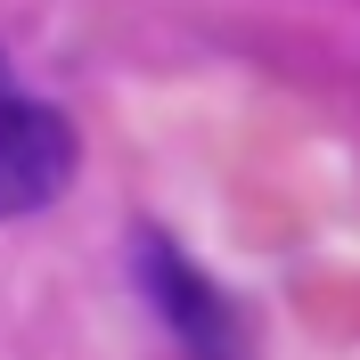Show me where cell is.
<instances>
[{
	"instance_id": "cell-2",
	"label": "cell",
	"mask_w": 360,
	"mask_h": 360,
	"mask_svg": "<svg viewBox=\"0 0 360 360\" xmlns=\"http://www.w3.org/2000/svg\"><path fill=\"white\" fill-rule=\"evenodd\" d=\"M74 123L41 98H0V221L41 213L74 180Z\"/></svg>"
},
{
	"instance_id": "cell-1",
	"label": "cell",
	"mask_w": 360,
	"mask_h": 360,
	"mask_svg": "<svg viewBox=\"0 0 360 360\" xmlns=\"http://www.w3.org/2000/svg\"><path fill=\"white\" fill-rule=\"evenodd\" d=\"M139 287H148V303L164 311V328L180 336L188 360H246V319H238V303H229L164 229H139Z\"/></svg>"
}]
</instances>
